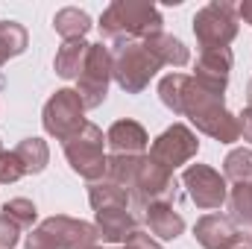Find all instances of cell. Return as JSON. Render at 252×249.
Listing matches in <instances>:
<instances>
[{"label":"cell","mask_w":252,"mask_h":249,"mask_svg":"<svg viewBox=\"0 0 252 249\" xmlns=\"http://www.w3.org/2000/svg\"><path fill=\"white\" fill-rule=\"evenodd\" d=\"M161 12L153 3H138V0H115L106 6L100 15V35L112 41L115 47L129 41H144L156 32H161Z\"/></svg>","instance_id":"obj_2"},{"label":"cell","mask_w":252,"mask_h":249,"mask_svg":"<svg viewBox=\"0 0 252 249\" xmlns=\"http://www.w3.org/2000/svg\"><path fill=\"white\" fill-rule=\"evenodd\" d=\"M85 106H82V97L73 91V88H59L47 103H44V112H41V124L44 132L53 135L56 141H67L73 132H79L85 124Z\"/></svg>","instance_id":"obj_8"},{"label":"cell","mask_w":252,"mask_h":249,"mask_svg":"<svg viewBox=\"0 0 252 249\" xmlns=\"http://www.w3.org/2000/svg\"><path fill=\"white\" fill-rule=\"evenodd\" d=\"M88 50L91 44L85 38H73V41H64L53 59V67L62 79H79L82 67H85V59H88Z\"/></svg>","instance_id":"obj_18"},{"label":"cell","mask_w":252,"mask_h":249,"mask_svg":"<svg viewBox=\"0 0 252 249\" xmlns=\"http://www.w3.org/2000/svg\"><path fill=\"white\" fill-rule=\"evenodd\" d=\"M232 50H205L199 56V62L193 67V82L202 85L205 91H214V94H226V85H229V73H232Z\"/></svg>","instance_id":"obj_13"},{"label":"cell","mask_w":252,"mask_h":249,"mask_svg":"<svg viewBox=\"0 0 252 249\" xmlns=\"http://www.w3.org/2000/svg\"><path fill=\"white\" fill-rule=\"evenodd\" d=\"M223 173L229 182L241 185V182H252V150L241 147V150H232L223 161Z\"/></svg>","instance_id":"obj_25"},{"label":"cell","mask_w":252,"mask_h":249,"mask_svg":"<svg viewBox=\"0 0 252 249\" xmlns=\"http://www.w3.org/2000/svg\"><path fill=\"white\" fill-rule=\"evenodd\" d=\"M158 70H161V62L144 47V41L121 44L112 53V79L126 94H141Z\"/></svg>","instance_id":"obj_4"},{"label":"cell","mask_w":252,"mask_h":249,"mask_svg":"<svg viewBox=\"0 0 252 249\" xmlns=\"http://www.w3.org/2000/svg\"><path fill=\"white\" fill-rule=\"evenodd\" d=\"M144 47L164 64H170V67H185L190 59L188 47L176 38V35H167V32H156V35H150V38H144Z\"/></svg>","instance_id":"obj_17"},{"label":"cell","mask_w":252,"mask_h":249,"mask_svg":"<svg viewBox=\"0 0 252 249\" xmlns=\"http://www.w3.org/2000/svg\"><path fill=\"white\" fill-rule=\"evenodd\" d=\"M88 199H91L94 211L106 208V205H129V190H124L121 185H115L103 176L97 182H88Z\"/></svg>","instance_id":"obj_22"},{"label":"cell","mask_w":252,"mask_h":249,"mask_svg":"<svg viewBox=\"0 0 252 249\" xmlns=\"http://www.w3.org/2000/svg\"><path fill=\"white\" fill-rule=\"evenodd\" d=\"M238 121H241V138L252 144V106H247V109H244V115H241Z\"/></svg>","instance_id":"obj_30"},{"label":"cell","mask_w":252,"mask_h":249,"mask_svg":"<svg viewBox=\"0 0 252 249\" xmlns=\"http://www.w3.org/2000/svg\"><path fill=\"white\" fill-rule=\"evenodd\" d=\"M141 161H144V156H109L106 158V179L121 185L124 190H129L132 182H135V173H138Z\"/></svg>","instance_id":"obj_21"},{"label":"cell","mask_w":252,"mask_h":249,"mask_svg":"<svg viewBox=\"0 0 252 249\" xmlns=\"http://www.w3.org/2000/svg\"><path fill=\"white\" fill-rule=\"evenodd\" d=\"M158 97L173 115L188 118L202 135H208L220 144L241 141V121H238V115H232L226 109L223 94L205 91L188 73H167L158 82Z\"/></svg>","instance_id":"obj_1"},{"label":"cell","mask_w":252,"mask_h":249,"mask_svg":"<svg viewBox=\"0 0 252 249\" xmlns=\"http://www.w3.org/2000/svg\"><path fill=\"white\" fill-rule=\"evenodd\" d=\"M109 79H112V50L103 41L100 44H91L85 67H82V73L76 79V94L82 97V106L85 109H97V106L106 103Z\"/></svg>","instance_id":"obj_9"},{"label":"cell","mask_w":252,"mask_h":249,"mask_svg":"<svg viewBox=\"0 0 252 249\" xmlns=\"http://www.w3.org/2000/svg\"><path fill=\"white\" fill-rule=\"evenodd\" d=\"M235 249H250V247H247V244H241V247H235Z\"/></svg>","instance_id":"obj_32"},{"label":"cell","mask_w":252,"mask_h":249,"mask_svg":"<svg viewBox=\"0 0 252 249\" xmlns=\"http://www.w3.org/2000/svg\"><path fill=\"white\" fill-rule=\"evenodd\" d=\"M0 153H3V144H0Z\"/></svg>","instance_id":"obj_33"},{"label":"cell","mask_w":252,"mask_h":249,"mask_svg":"<svg viewBox=\"0 0 252 249\" xmlns=\"http://www.w3.org/2000/svg\"><path fill=\"white\" fill-rule=\"evenodd\" d=\"M176 199V179L170 170H164L161 164H156L150 156H144L135 182L129 187V205L147 211V205L153 202H173Z\"/></svg>","instance_id":"obj_7"},{"label":"cell","mask_w":252,"mask_h":249,"mask_svg":"<svg viewBox=\"0 0 252 249\" xmlns=\"http://www.w3.org/2000/svg\"><path fill=\"white\" fill-rule=\"evenodd\" d=\"M15 153H18V158L24 161L27 173H41V170L47 167V161H50V150H47V144H44L41 138H24V141L15 147Z\"/></svg>","instance_id":"obj_23"},{"label":"cell","mask_w":252,"mask_h":249,"mask_svg":"<svg viewBox=\"0 0 252 249\" xmlns=\"http://www.w3.org/2000/svg\"><path fill=\"white\" fill-rule=\"evenodd\" d=\"M21 232H24V229H21L12 217L0 214V249H15L18 241H21Z\"/></svg>","instance_id":"obj_28"},{"label":"cell","mask_w":252,"mask_h":249,"mask_svg":"<svg viewBox=\"0 0 252 249\" xmlns=\"http://www.w3.org/2000/svg\"><path fill=\"white\" fill-rule=\"evenodd\" d=\"M94 214H97V235L106 244H126L138 232V223L129 205H106V208H97Z\"/></svg>","instance_id":"obj_15"},{"label":"cell","mask_w":252,"mask_h":249,"mask_svg":"<svg viewBox=\"0 0 252 249\" xmlns=\"http://www.w3.org/2000/svg\"><path fill=\"white\" fill-rule=\"evenodd\" d=\"M196 153H199V141H196V135H193L185 124H173L153 141V147H150L147 156H150L156 164H161L164 170L173 173L176 167L188 164Z\"/></svg>","instance_id":"obj_10"},{"label":"cell","mask_w":252,"mask_h":249,"mask_svg":"<svg viewBox=\"0 0 252 249\" xmlns=\"http://www.w3.org/2000/svg\"><path fill=\"white\" fill-rule=\"evenodd\" d=\"M238 18H244V21L252 27V0H244V3L238 6Z\"/></svg>","instance_id":"obj_31"},{"label":"cell","mask_w":252,"mask_h":249,"mask_svg":"<svg viewBox=\"0 0 252 249\" xmlns=\"http://www.w3.org/2000/svg\"><path fill=\"white\" fill-rule=\"evenodd\" d=\"M24 176H27V167L18 158V153L15 150H9V153L3 150L0 153V185H12V182H18Z\"/></svg>","instance_id":"obj_27"},{"label":"cell","mask_w":252,"mask_h":249,"mask_svg":"<svg viewBox=\"0 0 252 249\" xmlns=\"http://www.w3.org/2000/svg\"><path fill=\"white\" fill-rule=\"evenodd\" d=\"M27 44H30V35L18 21H0V67L9 59L21 56Z\"/></svg>","instance_id":"obj_20"},{"label":"cell","mask_w":252,"mask_h":249,"mask_svg":"<svg viewBox=\"0 0 252 249\" xmlns=\"http://www.w3.org/2000/svg\"><path fill=\"white\" fill-rule=\"evenodd\" d=\"M62 147H64V158H67L73 173H79L88 182H97V179L106 176V158L109 156L103 153V129L100 126L85 121L82 129L73 132Z\"/></svg>","instance_id":"obj_5"},{"label":"cell","mask_w":252,"mask_h":249,"mask_svg":"<svg viewBox=\"0 0 252 249\" xmlns=\"http://www.w3.org/2000/svg\"><path fill=\"white\" fill-rule=\"evenodd\" d=\"M193 238L202 249H235L241 247V229L232 223V217L223 214H205L193 226Z\"/></svg>","instance_id":"obj_12"},{"label":"cell","mask_w":252,"mask_h":249,"mask_svg":"<svg viewBox=\"0 0 252 249\" xmlns=\"http://www.w3.org/2000/svg\"><path fill=\"white\" fill-rule=\"evenodd\" d=\"M121 249H161V247H158V244H156L147 232H141V229H138V232H135V235H132V238H129Z\"/></svg>","instance_id":"obj_29"},{"label":"cell","mask_w":252,"mask_h":249,"mask_svg":"<svg viewBox=\"0 0 252 249\" xmlns=\"http://www.w3.org/2000/svg\"><path fill=\"white\" fill-rule=\"evenodd\" d=\"M238 21H241L238 6H232V3L214 0L208 6H202L193 15V35H196L202 53L205 50H226L238 35Z\"/></svg>","instance_id":"obj_6"},{"label":"cell","mask_w":252,"mask_h":249,"mask_svg":"<svg viewBox=\"0 0 252 249\" xmlns=\"http://www.w3.org/2000/svg\"><path fill=\"white\" fill-rule=\"evenodd\" d=\"M147 226L161 241H176L185 232V217L176 211L173 202H153L147 205Z\"/></svg>","instance_id":"obj_16"},{"label":"cell","mask_w":252,"mask_h":249,"mask_svg":"<svg viewBox=\"0 0 252 249\" xmlns=\"http://www.w3.org/2000/svg\"><path fill=\"white\" fill-rule=\"evenodd\" d=\"M229 211L235 226H252V182H241L229 193Z\"/></svg>","instance_id":"obj_24"},{"label":"cell","mask_w":252,"mask_h":249,"mask_svg":"<svg viewBox=\"0 0 252 249\" xmlns=\"http://www.w3.org/2000/svg\"><path fill=\"white\" fill-rule=\"evenodd\" d=\"M53 30L64 41H73V38H82L91 30V18H88V12H82L76 6H64L53 15Z\"/></svg>","instance_id":"obj_19"},{"label":"cell","mask_w":252,"mask_h":249,"mask_svg":"<svg viewBox=\"0 0 252 249\" xmlns=\"http://www.w3.org/2000/svg\"><path fill=\"white\" fill-rule=\"evenodd\" d=\"M182 185L188 190L190 202L202 211H214L229 199V185L226 176H220L208 164H190L182 170Z\"/></svg>","instance_id":"obj_11"},{"label":"cell","mask_w":252,"mask_h":249,"mask_svg":"<svg viewBox=\"0 0 252 249\" xmlns=\"http://www.w3.org/2000/svg\"><path fill=\"white\" fill-rule=\"evenodd\" d=\"M27 249H100L97 226L73 217H47L27 238Z\"/></svg>","instance_id":"obj_3"},{"label":"cell","mask_w":252,"mask_h":249,"mask_svg":"<svg viewBox=\"0 0 252 249\" xmlns=\"http://www.w3.org/2000/svg\"><path fill=\"white\" fill-rule=\"evenodd\" d=\"M106 144L112 150V156H147L150 147V135L138 121H115L106 132Z\"/></svg>","instance_id":"obj_14"},{"label":"cell","mask_w":252,"mask_h":249,"mask_svg":"<svg viewBox=\"0 0 252 249\" xmlns=\"http://www.w3.org/2000/svg\"><path fill=\"white\" fill-rule=\"evenodd\" d=\"M3 214H6V217H12L21 229H32V223H35V217H38L35 205H32L30 199H24V196L9 199V202L3 205Z\"/></svg>","instance_id":"obj_26"}]
</instances>
